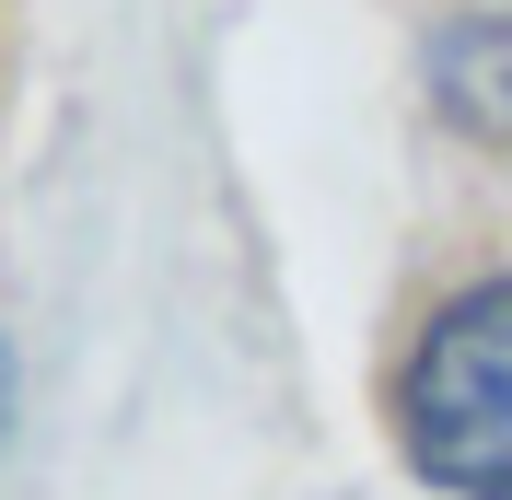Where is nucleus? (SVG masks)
<instances>
[{
	"mask_svg": "<svg viewBox=\"0 0 512 500\" xmlns=\"http://www.w3.org/2000/svg\"><path fill=\"white\" fill-rule=\"evenodd\" d=\"M396 442L431 489L512 500V280L454 291L419 326L408 384H396Z\"/></svg>",
	"mask_w": 512,
	"mask_h": 500,
	"instance_id": "1",
	"label": "nucleus"
},
{
	"mask_svg": "<svg viewBox=\"0 0 512 500\" xmlns=\"http://www.w3.org/2000/svg\"><path fill=\"white\" fill-rule=\"evenodd\" d=\"M431 82H443V105L466 128H501L512 140V24H454L431 47Z\"/></svg>",
	"mask_w": 512,
	"mask_h": 500,
	"instance_id": "2",
	"label": "nucleus"
}]
</instances>
